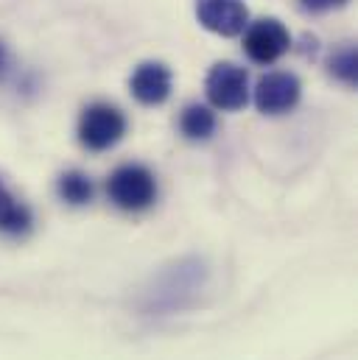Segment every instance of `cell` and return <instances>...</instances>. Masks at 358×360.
<instances>
[{"label":"cell","mask_w":358,"mask_h":360,"mask_svg":"<svg viewBox=\"0 0 358 360\" xmlns=\"http://www.w3.org/2000/svg\"><path fill=\"white\" fill-rule=\"evenodd\" d=\"M106 195L118 210L140 212L157 201V179L146 165H121L106 179Z\"/></svg>","instance_id":"cell-1"},{"label":"cell","mask_w":358,"mask_h":360,"mask_svg":"<svg viewBox=\"0 0 358 360\" xmlns=\"http://www.w3.org/2000/svg\"><path fill=\"white\" fill-rule=\"evenodd\" d=\"M126 115L112 103H90L79 117V140L87 151H109L126 134Z\"/></svg>","instance_id":"cell-2"},{"label":"cell","mask_w":358,"mask_h":360,"mask_svg":"<svg viewBox=\"0 0 358 360\" xmlns=\"http://www.w3.org/2000/svg\"><path fill=\"white\" fill-rule=\"evenodd\" d=\"M204 92L213 109L221 112H238L249 103V76L244 68L233 62H218L210 68L204 79Z\"/></svg>","instance_id":"cell-3"},{"label":"cell","mask_w":358,"mask_h":360,"mask_svg":"<svg viewBox=\"0 0 358 360\" xmlns=\"http://www.w3.org/2000/svg\"><path fill=\"white\" fill-rule=\"evenodd\" d=\"M291 48V34L277 17H261L244 28V53L255 65H274Z\"/></svg>","instance_id":"cell-4"},{"label":"cell","mask_w":358,"mask_h":360,"mask_svg":"<svg viewBox=\"0 0 358 360\" xmlns=\"http://www.w3.org/2000/svg\"><path fill=\"white\" fill-rule=\"evenodd\" d=\"M196 20L210 34L241 37L249 25V8L244 0H196Z\"/></svg>","instance_id":"cell-5"},{"label":"cell","mask_w":358,"mask_h":360,"mask_svg":"<svg viewBox=\"0 0 358 360\" xmlns=\"http://www.w3.org/2000/svg\"><path fill=\"white\" fill-rule=\"evenodd\" d=\"M255 106L258 112L264 115H283V112H291L297 103H300V95H302V84L294 73H266L258 79L255 84Z\"/></svg>","instance_id":"cell-6"},{"label":"cell","mask_w":358,"mask_h":360,"mask_svg":"<svg viewBox=\"0 0 358 360\" xmlns=\"http://www.w3.org/2000/svg\"><path fill=\"white\" fill-rule=\"evenodd\" d=\"M174 87V76L168 70V65L163 62H143L135 68L132 79H129V90L135 95L137 103L143 106H160L171 98Z\"/></svg>","instance_id":"cell-7"},{"label":"cell","mask_w":358,"mask_h":360,"mask_svg":"<svg viewBox=\"0 0 358 360\" xmlns=\"http://www.w3.org/2000/svg\"><path fill=\"white\" fill-rule=\"evenodd\" d=\"M179 131L193 140V143H204L216 134V112L204 103H190L185 106V112L179 115Z\"/></svg>","instance_id":"cell-8"},{"label":"cell","mask_w":358,"mask_h":360,"mask_svg":"<svg viewBox=\"0 0 358 360\" xmlns=\"http://www.w3.org/2000/svg\"><path fill=\"white\" fill-rule=\"evenodd\" d=\"M31 229V210L11 195V190L0 179V232L23 235Z\"/></svg>","instance_id":"cell-9"},{"label":"cell","mask_w":358,"mask_h":360,"mask_svg":"<svg viewBox=\"0 0 358 360\" xmlns=\"http://www.w3.org/2000/svg\"><path fill=\"white\" fill-rule=\"evenodd\" d=\"M56 190H59V198L68 201L70 207L90 204L92 195H95V184H92V179H90L87 174H82V171H68V174H62Z\"/></svg>","instance_id":"cell-10"},{"label":"cell","mask_w":358,"mask_h":360,"mask_svg":"<svg viewBox=\"0 0 358 360\" xmlns=\"http://www.w3.org/2000/svg\"><path fill=\"white\" fill-rule=\"evenodd\" d=\"M331 73L345 82V84H356L358 82V56H356V48H342L333 59H331Z\"/></svg>","instance_id":"cell-11"},{"label":"cell","mask_w":358,"mask_h":360,"mask_svg":"<svg viewBox=\"0 0 358 360\" xmlns=\"http://www.w3.org/2000/svg\"><path fill=\"white\" fill-rule=\"evenodd\" d=\"M305 8H311V11H331V8H339V6H345L347 0H300Z\"/></svg>","instance_id":"cell-12"},{"label":"cell","mask_w":358,"mask_h":360,"mask_svg":"<svg viewBox=\"0 0 358 360\" xmlns=\"http://www.w3.org/2000/svg\"><path fill=\"white\" fill-rule=\"evenodd\" d=\"M6 68H8V53H6V45L0 42V76L6 73Z\"/></svg>","instance_id":"cell-13"}]
</instances>
